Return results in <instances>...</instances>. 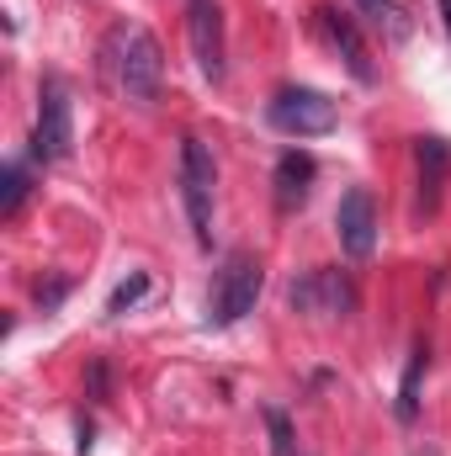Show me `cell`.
<instances>
[{
	"mask_svg": "<svg viewBox=\"0 0 451 456\" xmlns=\"http://www.w3.org/2000/svg\"><path fill=\"white\" fill-rule=\"evenodd\" d=\"M260 287H266V265H260L250 249L224 255V271L213 276V292H208V330H228V324H239L244 314H255Z\"/></svg>",
	"mask_w": 451,
	"mask_h": 456,
	"instance_id": "obj_2",
	"label": "cell"
},
{
	"mask_svg": "<svg viewBox=\"0 0 451 456\" xmlns=\"http://www.w3.org/2000/svg\"><path fill=\"white\" fill-rule=\"evenodd\" d=\"M213 191H218V165L202 138H181V202L202 249H213Z\"/></svg>",
	"mask_w": 451,
	"mask_h": 456,
	"instance_id": "obj_3",
	"label": "cell"
},
{
	"mask_svg": "<svg viewBox=\"0 0 451 456\" xmlns=\"http://www.w3.org/2000/svg\"><path fill=\"white\" fill-rule=\"evenodd\" d=\"M319 21H324V32H330V43L340 48V59H345V69H350V80H361V86H372L377 80V69H372V53H366V43H361V32H356V21L340 11V5H319Z\"/></svg>",
	"mask_w": 451,
	"mask_h": 456,
	"instance_id": "obj_9",
	"label": "cell"
},
{
	"mask_svg": "<svg viewBox=\"0 0 451 456\" xmlns=\"http://www.w3.org/2000/svg\"><path fill=\"white\" fill-rule=\"evenodd\" d=\"M0 186H5V197H0V218H16L21 202H27V170H21V165H5V170H0Z\"/></svg>",
	"mask_w": 451,
	"mask_h": 456,
	"instance_id": "obj_14",
	"label": "cell"
},
{
	"mask_svg": "<svg viewBox=\"0 0 451 456\" xmlns=\"http://www.w3.org/2000/svg\"><path fill=\"white\" fill-rule=\"evenodd\" d=\"M144 292H149V276H144V271H133L127 281H117L112 297H107V319H122L133 303H144Z\"/></svg>",
	"mask_w": 451,
	"mask_h": 456,
	"instance_id": "obj_13",
	"label": "cell"
},
{
	"mask_svg": "<svg viewBox=\"0 0 451 456\" xmlns=\"http://www.w3.org/2000/svg\"><path fill=\"white\" fill-rule=\"evenodd\" d=\"M91 398H107V366L91 361Z\"/></svg>",
	"mask_w": 451,
	"mask_h": 456,
	"instance_id": "obj_18",
	"label": "cell"
},
{
	"mask_svg": "<svg viewBox=\"0 0 451 456\" xmlns=\"http://www.w3.org/2000/svg\"><path fill=\"white\" fill-rule=\"evenodd\" d=\"M356 5H361L372 21H393V27L404 32V21H398V5H393V0H356Z\"/></svg>",
	"mask_w": 451,
	"mask_h": 456,
	"instance_id": "obj_17",
	"label": "cell"
},
{
	"mask_svg": "<svg viewBox=\"0 0 451 456\" xmlns=\"http://www.w3.org/2000/svg\"><path fill=\"white\" fill-rule=\"evenodd\" d=\"M70 149H75L70 91L59 80H43L37 86V122H32V159L37 165H53V159H70Z\"/></svg>",
	"mask_w": 451,
	"mask_h": 456,
	"instance_id": "obj_4",
	"label": "cell"
},
{
	"mask_svg": "<svg viewBox=\"0 0 451 456\" xmlns=\"http://www.w3.org/2000/svg\"><path fill=\"white\" fill-rule=\"evenodd\" d=\"M335 233H340V249H345L350 260H366V255L377 249V202H372L366 186H350V191L340 197Z\"/></svg>",
	"mask_w": 451,
	"mask_h": 456,
	"instance_id": "obj_7",
	"label": "cell"
},
{
	"mask_svg": "<svg viewBox=\"0 0 451 456\" xmlns=\"http://www.w3.org/2000/svg\"><path fill=\"white\" fill-rule=\"evenodd\" d=\"M186 32H192V53H197V69L202 80H224V11L218 0H186Z\"/></svg>",
	"mask_w": 451,
	"mask_h": 456,
	"instance_id": "obj_6",
	"label": "cell"
},
{
	"mask_svg": "<svg viewBox=\"0 0 451 456\" xmlns=\"http://www.w3.org/2000/svg\"><path fill=\"white\" fill-rule=\"evenodd\" d=\"M441 16H447V27H451V0H441Z\"/></svg>",
	"mask_w": 451,
	"mask_h": 456,
	"instance_id": "obj_19",
	"label": "cell"
},
{
	"mask_svg": "<svg viewBox=\"0 0 451 456\" xmlns=\"http://www.w3.org/2000/svg\"><path fill=\"white\" fill-rule=\"evenodd\" d=\"M414 165H420V213H441L451 170V143L447 138H414Z\"/></svg>",
	"mask_w": 451,
	"mask_h": 456,
	"instance_id": "obj_10",
	"label": "cell"
},
{
	"mask_svg": "<svg viewBox=\"0 0 451 456\" xmlns=\"http://www.w3.org/2000/svg\"><path fill=\"white\" fill-rule=\"evenodd\" d=\"M70 287H75L70 276H53V281H37V308H43V314H53V308L64 303V292H70Z\"/></svg>",
	"mask_w": 451,
	"mask_h": 456,
	"instance_id": "obj_16",
	"label": "cell"
},
{
	"mask_svg": "<svg viewBox=\"0 0 451 456\" xmlns=\"http://www.w3.org/2000/svg\"><path fill=\"white\" fill-rule=\"evenodd\" d=\"M314 175H319L314 154H303V149H287V154L276 159V208H282V213L303 208V202H308V191H314Z\"/></svg>",
	"mask_w": 451,
	"mask_h": 456,
	"instance_id": "obj_11",
	"label": "cell"
},
{
	"mask_svg": "<svg viewBox=\"0 0 451 456\" xmlns=\"http://www.w3.org/2000/svg\"><path fill=\"white\" fill-rule=\"evenodd\" d=\"M425 366H430V345L414 340L409 366H404V382H398V419L404 425H414V414H420V377H425Z\"/></svg>",
	"mask_w": 451,
	"mask_h": 456,
	"instance_id": "obj_12",
	"label": "cell"
},
{
	"mask_svg": "<svg viewBox=\"0 0 451 456\" xmlns=\"http://www.w3.org/2000/svg\"><path fill=\"white\" fill-rule=\"evenodd\" d=\"M271 127L292 133V138H319L340 122V107L324 96V91H308V86H287L271 96Z\"/></svg>",
	"mask_w": 451,
	"mask_h": 456,
	"instance_id": "obj_5",
	"label": "cell"
},
{
	"mask_svg": "<svg viewBox=\"0 0 451 456\" xmlns=\"http://www.w3.org/2000/svg\"><path fill=\"white\" fill-rule=\"evenodd\" d=\"M107 59H112V75H117V86L127 91V102H138V107L160 102V86H165V48H160V37H154L149 27H138V21L112 27Z\"/></svg>",
	"mask_w": 451,
	"mask_h": 456,
	"instance_id": "obj_1",
	"label": "cell"
},
{
	"mask_svg": "<svg viewBox=\"0 0 451 456\" xmlns=\"http://www.w3.org/2000/svg\"><path fill=\"white\" fill-rule=\"evenodd\" d=\"M266 430H271V456H292V419L282 409H266Z\"/></svg>",
	"mask_w": 451,
	"mask_h": 456,
	"instance_id": "obj_15",
	"label": "cell"
},
{
	"mask_svg": "<svg viewBox=\"0 0 451 456\" xmlns=\"http://www.w3.org/2000/svg\"><path fill=\"white\" fill-rule=\"evenodd\" d=\"M292 308L298 314H350L356 292L340 271H308L303 281H292Z\"/></svg>",
	"mask_w": 451,
	"mask_h": 456,
	"instance_id": "obj_8",
	"label": "cell"
}]
</instances>
